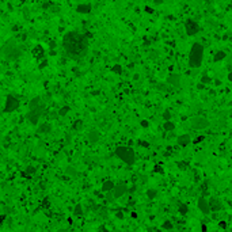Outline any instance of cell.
Wrapping results in <instances>:
<instances>
[{
    "instance_id": "cell-1",
    "label": "cell",
    "mask_w": 232,
    "mask_h": 232,
    "mask_svg": "<svg viewBox=\"0 0 232 232\" xmlns=\"http://www.w3.org/2000/svg\"><path fill=\"white\" fill-rule=\"evenodd\" d=\"M63 48L68 56L73 59H80L88 50L87 34H80L78 31H68L63 37Z\"/></svg>"
},
{
    "instance_id": "cell-2",
    "label": "cell",
    "mask_w": 232,
    "mask_h": 232,
    "mask_svg": "<svg viewBox=\"0 0 232 232\" xmlns=\"http://www.w3.org/2000/svg\"><path fill=\"white\" fill-rule=\"evenodd\" d=\"M202 59H204V46L198 42L193 43V46H191L189 53V65L191 68L201 67Z\"/></svg>"
},
{
    "instance_id": "cell-3",
    "label": "cell",
    "mask_w": 232,
    "mask_h": 232,
    "mask_svg": "<svg viewBox=\"0 0 232 232\" xmlns=\"http://www.w3.org/2000/svg\"><path fill=\"white\" fill-rule=\"evenodd\" d=\"M115 156L122 160L125 164L128 166H133L134 161H136V155H134V151L130 148V147H117L115 148Z\"/></svg>"
},
{
    "instance_id": "cell-4",
    "label": "cell",
    "mask_w": 232,
    "mask_h": 232,
    "mask_svg": "<svg viewBox=\"0 0 232 232\" xmlns=\"http://www.w3.org/2000/svg\"><path fill=\"white\" fill-rule=\"evenodd\" d=\"M3 53H4V56L10 60H16L20 56L19 48L16 46V43L14 39H8L7 42H6V45L3 46Z\"/></svg>"
},
{
    "instance_id": "cell-5",
    "label": "cell",
    "mask_w": 232,
    "mask_h": 232,
    "mask_svg": "<svg viewBox=\"0 0 232 232\" xmlns=\"http://www.w3.org/2000/svg\"><path fill=\"white\" fill-rule=\"evenodd\" d=\"M43 110H45V105H39V106L37 107H31V109H29V113H27V119L30 121V124H33V125H37L39 121V118L42 117L43 114Z\"/></svg>"
},
{
    "instance_id": "cell-6",
    "label": "cell",
    "mask_w": 232,
    "mask_h": 232,
    "mask_svg": "<svg viewBox=\"0 0 232 232\" xmlns=\"http://www.w3.org/2000/svg\"><path fill=\"white\" fill-rule=\"evenodd\" d=\"M209 125H210V124H209V121L205 117H193L190 119V126L196 130L206 129Z\"/></svg>"
},
{
    "instance_id": "cell-7",
    "label": "cell",
    "mask_w": 232,
    "mask_h": 232,
    "mask_svg": "<svg viewBox=\"0 0 232 232\" xmlns=\"http://www.w3.org/2000/svg\"><path fill=\"white\" fill-rule=\"evenodd\" d=\"M19 107V101L14 95H8L6 99V106H4V113H12Z\"/></svg>"
},
{
    "instance_id": "cell-8",
    "label": "cell",
    "mask_w": 232,
    "mask_h": 232,
    "mask_svg": "<svg viewBox=\"0 0 232 232\" xmlns=\"http://www.w3.org/2000/svg\"><path fill=\"white\" fill-rule=\"evenodd\" d=\"M185 30H186V34L189 37H191V36H196L197 33L200 31V26H198V23H197L196 20L187 19L185 23Z\"/></svg>"
},
{
    "instance_id": "cell-9",
    "label": "cell",
    "mask_w": 232,
    "mask_h": 232,
    "mask_svg": "<svg viewBox=\"0 0 232 232\" xmlns=\"http://www.w3.org/2000/svg\"><path fill=\"white\" fill-rule=\"evenodd\" d=\"M128 190H129V189H128V186H126L124 182H119V183H117V185H115V187L113 189V191H111V193H113L114 198H119V197L124 196V194H125Z\"/></svg>"
},
{
    "instance_id": "cell-10",
    "label": "cell",
    "mask_w": 232,
    "mask_h": 232,
    "mask_svg": "<svg viewBox=\"0 0 232 232\" xmlns=\"http://www.w3.org/2000/svg\"><path fill=\"white\" fill-rule=\"evenodd\" d=\"M198 209H200V210L204 213V215H209V213L212 212V210H210L209 201H206L204 197H201L200 200H198Z\"/></svg>"
},
{
    "instance_id": "cell-11",
    "label": "cell",
    "mask_w": 232,
    "mask_h": 232,
    "mask_svg": "<svg viewBox=\"0 0 232 232\" xmlns=\"http://www.w3.org/2000/svg\"><path fill=\"white\" fill-rule=\"evenodd\" d=\"M167 83H168L170 86L178 88V87L181 86V76L177 75V73H171V75L167 76Z\"/></svg>"
},
{
    "instance_id": "cell-12",
    "label": "cell",
    "mask_w": 232,
    "mask_h": 232,
    "mask_svg": "<svg viewBox=\"0 0 232 232\" xmlns=\"http://www.w3.org/2000/svg\"><path fill=\"white\" fill-rule=\"evenodd\" d=\"M209 205H210V210L215 213L223 209V204H221V201L219 198H210L209 200Z\"/></svg>"
},
{
    "instance_id": "cell-13",
    "label": "cell",
    "mask_w": 232,
    "mask_h": 232,
    "mask_svg": "<svg viewBox=\"0 0 232 232\" xmlns=\"http://www.w3.org/2000/svg\"><path fill=\"white\" fill-rule=\"evenodd\" d=\"M177 143L179 147H187L190 143H191V137H190V134H187V133L181 134V136L177 138Z\"/></svg>"
},
{
    "instance_id": "cell-14",
    "label": "cell",
    "mask_w": 232,
    "mask_h": 232,
    "mask_svg": "<svg viewBox=\"0 0 232 232\" xmlns=\"http://www.w3.org/2000/svg\"><path fill=\"white\" fill-rule=\"evenodd\" d=\"M92 7H91L90 3H83V4H79L78 7H76V12L79 14H90Z\"/></svg>"
},
{
    "instance_id": "cell-15",
    "label": "cell",
    "mask_w": 232,
    "mask_h": 232,
    "mask_svg": "<svg viewBox=\"0 0 232 232\" xmlns=\"http://www.w3.org/2000/svg\"><path fill=\"white\" fill-rule=\"evenodd\" d=\"M87 140H88V143H91V144H95V143H98V140H99V133H98V130H91L90 133L87 134Z\"/></svg>"
},
{
    "instance_id": "cell-16",
    "label": "cell",
    "mask_w": 232,
    "mask_h": 232,
    "mask_svg": "<svg viewBox=\"0 0 232 232\" xmlns=\"http://www.w3.org/2000/svg\"><path fill=\"white\" fill-rule=\"evenodd\" d=\"M115 187L114 182L113 181H105L102 185V191H105V193H110V191H113V189Z\"/></svg>"
},
{
    "instance_id": "cell-17",
    "label": "cell",
    "mask_w": 232,
    "mask_h": 232,
    "mask_svg": "<svg viewBox=\"0 0 232 232\" xmlns=\"http://www.w3.org/2000/svg\"><path fill=\"white\" fill-rule=\"evenodd\" d=\"M33 56L36 57V59H43V48L41 45H37L36 48H33Z\"/></svg>"
},
{
    "instance_id": "cell-18",
    "label": "cell",
    "mask_w": 232,
    "mask_h": 232,
    "mask_svg": "<svg viewBox=\"0 0 232 232\" xmlns=\"http://www.w3.org/2000/svg\"><path fill=\"white\" fill-rule=\"evenodd\" d=\"M225 57H227V53H225V52H223V50H219V52H216V53H215V57H213V60H215V61H221V60H224Z\"/></svg>"
},
{
    "instance_id": "cell-19",
    "label": "cell",
    "mask_w": 232,
    "mask_h": 232,
    "mask_svg": "<svg viewBox=\"0 0 232 232\" xmlns=\"http://www.w3.org/2000/svg\"><path fill=\"white\" fill-rule=\"evenodd\" d=\"M39 132L41 133H49L52 130V126H50V124H48V122H45V124H41V126H39Z\"/></svg>"
},
{
    "instance_id": "cell-20",
    "label": "cell",
    "mask_w": 232,
    "mask_h": 232,
    "mask_svg": "<svg viewBox=\"0 0 232 232\" xmlns=\"http://www.w3.org/2000/svg\"><path fill=\"white\" fill-rule=\"evenodd\" d=\"M163 129H164L166 132H171V130L175 129V124H173L171 121H166L164 124H163Z\"/></svg>"
},
{
    "instance_id": "cell-21",
    "label": "cell",
    "mask_w": 232,
    "mask_h": 232,
    "mask_svg": "<svg viewBox=\"0 0 232 232\" xmlns=\"http://www.w3.org/2000/svg\"><path fill=\"white\" fill-rule=\"evenodd\" d=\"M156 196H157V190L156 189H148V190H147V197H148L150 200H154Z\"/></svg>"
},
{
    "instance_id": "cell-22",
    "label": "cell",
    "mask_w": 232,
    "mask_h": 232,
    "mask_svg": "<svg viewBox=\"0 0 232 232\" xmlns=\"http://www.w3.org/2000/svg\"><path fill=\"white\" fill-rule=\"evenodd\" d=\"M178 208H179V213H181V215H186V213H187V210H189L187 205L182 204V202H179V204H178Z\"/></svg>"
},
{
    "instance_id": "cell-23",
    "label": "cell",
    "mask_w": 232,
    "mask_h": 232,
    "mask_svg": "<svg viewBox=\"0 0 232 232\" xmlns=\"http://www.w3.org/2000/svg\"><path fill=\"white\" fill-rule=\"evenodd\" d=\"M69 110H71V107H69V106L61 107V109L59 110V115H60V117H64V115H67L68 113H69Z\"/></svg>"
},
{
    "instance_id": "cell-24",
    "label": "cell",
    "mask_w": 232,
    "mask_h": 232,
    "mask_svg": "<svg viewBox=\"0 0 232 232\" xmlns=\"http://www.w3.org/2000/svg\"><path fill=\"white\" fill-rule=\"evenodd\" d=\"M83 128V122L80 121V119H78V121L73 122V125H72V129L73 130H80Z\"/></svg>"
},
{
    "instance_id": "cell-25",
    "label": "cell",
    "mask_w": 232,
    "mask_h": 232,
    "mask_svg": "<svg viewBox=\"0 0 232 232\" xmlns=\"http://www.w3.org/2000/svg\"><path fill=\"white\" fill-rule=\"evenodd\" d=\"M173 228H174V224L171 223V221L167 220V221L163 223V229H168V231H170V229H173Z\"/></svg>"
},
{
    "instance_id": "cell-26",
    "label": "cell",
    "mask_w": 232,
    "mask_h": 232,
    "mask_svg": "<svg viewBox=\"0 0 232 232\" xmlns=\"http://www.w3.org/2000/svg\"><path fill=\"white\" fill-rule=\"evenodd\" d=\"M26 175H34L36 174V167H33V166H29L27 168H26Z\"/></svg>"
},
{
    "instance_id": "cell-27",
    "label": "cell",
    "mask_w": 232,
    "mask_h": 232,
    "mask_svg": "<svg viewBox=\"0 0 232 232\" xmlns=\"http://www.w3.org/2000/svg\"><path fill=\"white\" fill-rule=\"evenodd\" d=\"M75 213L78 215V216H82V215H83V208H82V205H80V204H78L75 206Z\"/></svg>"
},
{
    "instance_id": "cell-28",
    "label": "cell",
    "mask_w": 232,
    "mask_h": 232,
    "mask_svg": "<svg viewBox=\"0 0 232 232\" xmlns=\"http://www.w3.org/2000/svg\"><path fill=\"white\" fill-rule=\"evenodd\" d=\"M113 72H114V73H119V75H121V73H122V67H121V65H118V64H115L114 67H113Z\"/></svg>"
},
{
    "instance_id": "cell-29",
    "label": "cell",
    "mask_w": 232,
    "mask_h": 232,
    "mask_svg": "<svg viewBox=\"0 0 232 232\" xmlns=\"http://www.w3.org/2000/svg\"><path fill=\"white\" fill-rule=\"evenodd\" d=\"M163 119H164V121H170V119H171V113H170L168 110L163 113Z\"/></svg>"
},
{
    "instance_id": "cell-30",
    "label": "cell",
    "mask_w": 232,
    "mask_h": 232,
    "mask_svg": "<svg viewBox=\"0 0 232 232\" xmlns=\"http://www.w3.org/2000/svg\"><path fill=\"white\" fill-rule=\"evenodd\" d=\"M50 11L52 12H59L60 7H59V6H55V3H53V4H52V7H50Z\"/></svg>"
},
{
    "instance_id": "cell-31",
    "label": "cell",
    "mask_w": 232,
    "mask_h": 232,
    "mask_svg": "<svg viewBox=\"0 0 232 232\" xmlns=\"http://www.w3.org/2000/svg\"><path fill=\"white\" fill-rule=\"evenodd\" d=\"M65 173H67V174H71V175H76V174H78V173L75 171V170L71 168V167H68V168L65 170Z\"/></svg>"
},
{
    "instance_id": "cell-32",
    "label": "cell",
    "mask_w": 232,
    "mask_h": 232,
    "mask_svg": "<svg viewBox=\"0 0 232 232\" xmlns=\"http://www.w3.org/2000/svg\"><path fill=\"white\" fill-rule=\"evenodd\" d=\"M201 82L205 83V84H208V83H210V78H209V76H202Z\"/></svg>"
},
{
    "instance_id": "cell-33",
    "label": "cell",
    "mask_w": 232,
    "mask_h": 232,
    "mask_svg": "<svg viewBox=\"0 0 232 232\" xmlns=\"http://www.w3.org/2000/svg\"><path fill=\"white\" fill-rule=\"evenodd\" d=\"M148 125H150V122L147 121V119H143V121H141V126H143V128H148Z\"/></svg>"
},
{
    "instance_id": "cell-34",
    "label": "cell",
    "mask_w": 232,
    "mask_h": 232,
    "mask_svg": "<svg viewBox=\"0 0 232 232\" xmlns=\"http://www.w3.org/2000/svg\"><path fill=\"white\" fill-rule=\"evenodd\" d=\"M138 144H140V145H141V147H144V148H148V147H150V144H148V143H147V141H140V143H138Z\"/></svg>"
},
{
    "instance_id": "cell-35",
    "label": "cell",
    "mask_w": 232,
    "mask_h": 232,
    "mask_svg": "<svg viewBox=\"0 0 232 232\" xmlns=\"http://www.w3.org/2000/svg\"><path fill=\"white\" fill-rule=\"evenodd\" d=\"M155 171H156V173H160V174H163V170L160 168V166H155Z\"/></svg>"
},
{
    "instance_id": "cell-36",
    "label": "cell",
    "mask_w": 232,
    "mask_h": 232,
    "mask_svg": "<svg viewBox=\"0 0 232 232\" xmlns=\"http://www.w3.org/2000/svg\"><path fill=\"white\" fill-rule=\"evenodd\" d=\"M115 216H117L118 219H124V213H122L121 210H119V212H117V213H115Z\"/></svg>"
},
{
    "instance_id": "cell-37",
    "label": "cell",
    "mask_w": 232,
    "mask_h": 232,
    "mask_svg": "<svg viewBox=\"0 0 232 232\" xmlns=\"http://www.w3.org/2000/svg\"><path fill=\"white\" fill-rule=\"evenodd\" d=\"M219 225H220V228H223V229L227 228V223H224V221H221V223H220Z\"/></svg>"
},
{
    "instance_id": "cell-38",
    "label": "cell",
    "mask_w": 232,
    "mask_h": 232,
    "mask_svg": "<svg viewBox=\"0 0 232 232\" xmlns=\"http://www.w3.org/2000/svg\"><path fill=\"white\" fill-rule=\"evenodd\" d=\"M42 206H45V208H48V206H49V201H48V198H45V201H43Z\"/></svg>"
},
{
    "instance_id": "cell-39",
    "label": "cell",
    "mask_w": 232,
    "mask_h": 232,
    "mask_svg": "<svg viewBox=\"0 0 232 232\" xmlns=\"http://www.w3.org/2000/svg\"><path fill=\"white\" fill-rule=\"evenodd\" d=\"M204 136H201V137H198V138H197V140H194V143H196V144H197V143H200V141H202V140H204Z\"/></svg>"
},
{
    "instance_id": "cell-40",
    "label": "cell",
    "mask_w": 232,
    "mask_h": 232,
    "mask_svg": "<svg viewBox=\"0 0 232 232\" xmlns=\"http://www.w3.org/2000/svg\"><path fill=\"white\" fill-rule=\"evenodd\" d=\"M145 11H147V12H150V14H152V12H154V10H152L151 7H145Z\"/></svg>"
},
{
    "instance_id": "cell-41",
    "label": "cell",
    "mask_w": 232,
    "mask_h": 232,
    "mask_svg": "<svg viewBox=\"0 0 232 232\" xmlns=\"http://www.w3.org/2000/svg\"><path fill=\"white\" fill-rule=\"evenodd\" d=\"M204 84H205V83H201V84H198V86H197V87H198L200 90H202V88H205V86H204Z\"/></svg>"
},
{
    "instance_id": "cell-42",
    "label": "cell",
    "mask_w": 232,
    "mask_h": 232,
    "mask_svg": "<svg viewBox=\"0 0 232 232\" xmlns=\"http://www.w3.org/2000/svg\"><path fill=\"white\" fill-rule=\"evenodd\" d=\"M4 219H6V215H1V216H0V223H3Z\"/></svg>"
},
{
    "instance_id": "cell-43",
    "label": "cell",
    "mask_w": 232,
    "mask_h": 232,
    "mask_svg": "<svg viewBox=\"0 0 232 232\" xmlns=\"http://www.w3.org/2000/svg\"><path fill=\"white\" fill-rule=\"evenodd\" d=\"M99 231H107V229H106V227H103V225H101V227H99Z\"/></svg>"
},
{
    "instance_id": "cell-44",
    "label": "cell",
    "mask_w": 232,
    "mask_h": 232,
    "mask_svg": "<svg viewBox=\"0 0 232 232\" xmlns=\"http://www.w3.org/2000/svg\"><path fill=\"white\" fill-rule=\"evenodd\" d=\"M46 64H48V61H46V60H45V61H43V63L41 64V65H39V68H43V67H45V65H46Z\"/></svg>"
},
{
    "instance_id": "cell-45",
    "label": "cell",
    "mask_w": 232,
    "mask_h": 232,
    "mask_svg": "<svg viewBox=\"0 0 232 232\" xmlns=\"http://www.w3.org/2000/svg\"><path fill=\"white\" fill-rule=\"evenodd\" d=\"M228 80H229V82H232V72H229V73H228Z\"/></svg>"
},
{
    "instance_id": "cell-46",
    "label": "cell",
    "mask_w": 232,
    "mask_h": 232,
    "mask_svg": "<svg viewBox=\"0 0 232 232\" xmlns=\"http://www.w3.org/2000/svg\"><path fill=\"white\" fill-rule=\"evenodd\" d=\"M49 45H50V48H52V49H53V48H56V42H50V43H49Z\"/></svg>"
},
{
    "instance_id": "cell-47",
    "label": "cell",
    "mask_w": 232,
    "mask_h": 232,
    "mask_svg": "<svg viewBox=\"0 0 232 232\" xmlns=\"http://www.w3.org/2000/svg\"><path fill=\"white\" fill-rule=\"evenodd\" d=\"M227 38H229V39H231V41H232V31H231V33H229L228 36H227Z\"/></svg>"
},
{
    "instance_id": "cell-48",
    "label": "cell",
    "mask_w": 232,
    "mask_h": 232,
    "mask_svg": "<svg viewBox=\"0 0 232 232\" xmlns=\"http://www.w3.org/2000/svg\"><path fill=\"white\" fill-rule=\"evenodd\" d=\"M215 83H216V86H220V84H221V82H220V80H216V82H215Z\"/></svg>"
},
{
    "instance_id": "cell-49",
    "label": "cell",
    "mask_w": 232,
    "mask_h": 232,
    "mask_svg": "<svg viewBox=\"0 0 232 232\" xmlns=\"http://www.w3.org/2000/svg\"><path fill=\"white\" fill-rule=\"evenodd\" d=\"M148 1H154V0H148Z\"/></svg>"
}]
</instances>
